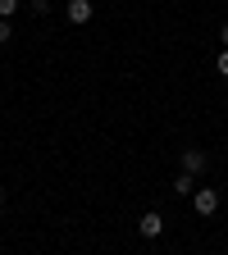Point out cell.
Instances as JSON below:
<instances>
[{
  "label": "cell",
  "mask_w": 228,
  "mask_h": 255,
  "mask_svg": "<svg viewBox=\"0 0 228 255\" xmlns=\"http://www.w3.org/2000/svg\"><path fill=\"white\" fill-rule=\"evenodd\" d=\"M192 210H197L201 219H210L219 210V191L215 187H197V191H192Z\"/></svg>",
  "instance_id": "6da1fadb"
},
{
  "label": "cell",
  "mask_w": 228,
  "mask_h": 255,
  "mask_svg": "<svg viewBox=\"0 0 228 255\" xmlns=\"http://www.w3.org/2000/svg\"><path fill=\"white\" fill-rule=\"evenodd\" d=\"M178 164H183L178 173H192V178H201V173H206V164H210V159H206V150H197V146H187V150L178 155Z\"/></svg>",
  "instance_id": "7a4b0ae2"
},
{
  "label": "cell",
  "mask_w": 228,
  "mask_h": 255,
  "mask_svg": "<svg viewBox=\"0 0 228 255\" xmlns=\"http://www.w3.org/2000/svg\"><path fill=\"white\" fill-rule=\"evenodd\" d=\"M91 14H96V5H91V0H69V5H64V18H69L73 27L91 23Z\"/></svg>",
  "instance_id": "3957f363"
},
{
  "label": "cell",
  "mask_w": 228,
  "mask_h": 255,
  "mask_svg": "<svg viewBox=\"0 0 228 255\" xmlns=\"http://www.w3.org/2000/svg\"><path fill=\"white\" fill-rule=\"evenodd\" d=\"M137 233H142V237H160V233H165V214H160V210H146V214L137 219Z\"/></svg>",
  "instance_id": "277c9868"
},
{
  "label": "cell",
  "mask_w": 228,
  "mask_h": 255,
  "mask_svg": "<svg viewBox=\"0 0 228 255\" xmlns=\"http://www.w3.org/2000/svg\"><path fill=\"white\" fill-rule=\"evenodd\" d=\"M169 187H174V196H183V201H187L192 191H197V178H192V173H178V178H174Z\"/></svg>",
  "instance_id": "5b68a950"
},
{
  "label": "cell",
  "mask_w": 228,
  "mask_h": 255,
  "mask_svg": "<svg viewBox=\"0 0 228 255\" xmlns=\"http://www.w3.org/2000/svg\"><path fill=\"white\" fill-rule=\"evenodd\" d=\"M18 5H23V0H0V18H14Z\"/></svg>",
  "instance_id": "8992f818"
},
{
  "label": "cell",
  "mask_w": 228,
  "mask_h": 255,
  "mask_svg": "<svg viewBox=\"0 0 228 255\" xmlns=\"http://www.w3.org/2000/svg\"><path fill=\"white\" fill-rule=\"evenodd\" d=\"M27 9L37 14V18H46V14H50V0H27Z\"/></svg>",
  "instance_id": "52a82bcc"
},
{
  "label": "cell",
  "mask_w": 228,
  "mask_h": 255,
  "mask_svg": "<svg viewBox=\"0 0 228 255\" xmlns=\"http://www.w3.org/2000/svg\"><path fill=\"white\" fill-rule=\"evenodd\" d=\"M9 37H14V27H9V18H0V46H9Z\"/></svg>",
  "instance_id": "ba28073f"
},
{
  "label": "cell",
  "mask_w": 228,
  "mask_h": 255,
  "mask_svg": "<svg viewBox=\"0 0 228 255\" xmlns=\"http://www.w3.org/2000/svg\"><path fill=\"white\" fill-rule=\"evenodd\" d=\"M215 73H224V78H228V50H219V59H215Z\"/></svg>",
  "instance_id": "9c48e42d"
},
{
  "label": "cell",
  "mask_w": 228,
  "mask_h": 255,
  "mask_svg": "<svg viewBox=\"0 0 228 255\" xmlns=\"http://www.w3.org/2000/svg\"><path fill=\"white\" fill-rule=\"evenodd\" d=\"M219 41H224V50H228V23H224V27H219Z\"/></svg>",
  "instance_id": "30bf717a"
},
{
  "label": "cell",
  "mask_w": 228,
  "mask_h": 255,
  "mask_svg": "<svg viewBox=\"0 0 228 255\" xmlns=\"http://www.w3.org/2000/svg\"><path fill=\"white\" fill-rule=\"evenodd\" d=\"M0 210H5V187H0Z\"/></svg>",
  "instance_id": "8fae6325"
}]
</instances>
